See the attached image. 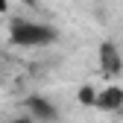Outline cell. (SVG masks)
Instances as JSON below:
<instances>
[{"label":"cell","mask_w":123,"mask_h":123,"mask_svg":"<svg viewBox=\"0 0 123 123\" xmlns=\"http://www.w3.org/2000/svg\"><path fill=\"white\" fill-rule=\"evenodd\" d=\"M9 41L15 47H50L59 41V29L41 21H26V18H12L9 24Z\"/></svg>","instance_id":"6da1fadb"},{"label":"cell","mask_w":123,"mask_h":123,"mask_svg":"<svg viewBox=\"0 0 123 123\" xmlns=\"http://www.w3.org/2000/svg\"><path fill=\"white\" fill-rule=\"evenodd\" d=\"M97 59H100V70H103L105 79H114V76H120V70H123V59H120V50L114 47L111 41H103V44H100Z\"/></svg>","instance_id":"7a4b0ae2"},{"label":"cell","mask_w":123,"mask_h":123,"mask_svg":"<svg viewBox=\"0 0 123 123\" xmlns=\"http://www.w3.org/2000/svg\"><path fill=\"white\" fill-rule=\"evenodd\" d=\"M26 105H29V114L38 117V120H44V123H53V120L59 117V111H56V109H53V105L44 100V97H29V100H26Z\"/></svg>","instance_id":"3957f363"},{"label":"cell","mask_w":123,"mask_h":123,"mask_svg":"<svg viewBox=\"0 0 123 123\" xmlns=\"http://www.w3.org/2000/svg\"><path fill=\"white\" fill-rule=\"evenodd\" d=\"M94 105H97V109H120V105H123V88L109 85L105 91H100V94L94 97Z\"/></svg>","instance_id":"277c9868"},{"label":"cell","mask_w":123,"mask_h":123,"mask_svg":"<svg viewBox=\"0 0 123 123\" xmlns=\"http://www.w3.org/2000/svg\"><path fill=\"white\" fill-rule=\"evenodd\" d=\"M9 123H32V117H15V120H9Z\"/></svg>","instance_id":"5b68a950"}]
</instances>
